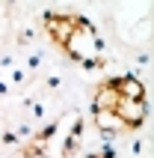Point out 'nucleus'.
Instances as JSON below:
<instances>
[{
	"label": "nucleus",
	"instance_id": "1",
	"mask_svg": "<svg viewBox=\"0 0 154 158\" xmlns=\"http://www.w3.org/2000/svg\"><path fill=\"white\" fill-rule=\"evenodd\" d=\"M148 116L145 84L133 75H119L98 84L92 93V123L104 134H133Z\"/></svg>",
	"mask_w": 154,
	"mask_h": 158
},
{
	"label": "nucleus",
	"instance_id": "2",
	"mask_svg": "<svg viewBox=\"0 0 154 158\" xmlns=\"http://www.w3.org/2000/svg\"><path fill=\"white\" fill-rule=\"evenodd\" d=\"M42 30L68 60L80 66H101L104 63V39L95 24L80 12H44Z\"/></svg>",
	"mask_w": 154,
	"mask_h": 158
},
{
	"label": "nucleus",
	"instance_id": "3",
	"mask_svg": "<svg viewBox=\"0 0 154 158\" xmlns=\"http://www.w3.org/2000/svg\"><path fill=\"white\" fill-rule=\"evenodd\" d=\"M86 158H116L113 152H92V155H86Z\"/></svg>",
	"mask_w": 154,
	"mask_h": 158
}]
</instances>
